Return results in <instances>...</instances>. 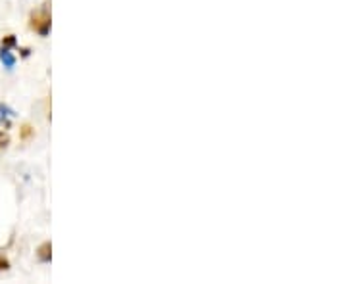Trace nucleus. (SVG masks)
<instances>
[{"mask_svg": "<svg viewBox=\"0 0 346 284\" xmlns=\"http://www.w3.org/2000/svg\"><path fill=\"white\" fill-rule=\"evenodd\" d=\"M50 27H52V18H50V12H48L46 6L31 14V18H29V29L31 31L39 33L41 37H46L50 33Z\"/></svg>", "mask_w": 346, "mask_h": 284, "instance_id": "f257e3e1", "label": "nucleus"}, {"mask_svg": "<svg viewBox=\"0 0 346 284\" xmlns=\"http://www.w3.org/2000/svg\"><path fill=\"white\" fill-rule=\"evenodd\" d=\"M52 258V244L50 242H43L39 248H37V259L43 263H48Z\"/></svg>", "mask_w": 346, "mask_h": 284, "instance_id": "f03ea898", "label": "nucleus"}, {"mask_svg": "<svg viewBox=\"0 0 346 284\" xmlns=\"http://www.w3.org/2000/svg\"><path fill=\"white\" fill-rule=\"evenodd\" d=\"M0 62L8 69H12V67L16 66V58H14V54L8 48H0Z\"/></svg>", "mask_w": 346, "mask_h": 284, "instance_id": "7ed1b4c3", "label": "nucleus"}, {"mask_svg": "<svg viewBox=\"0 0 346 284\" xmlns=\"http://www.w3.org/2000/svg\"><path fill=\"white\" fill-rule=\"evenodd\" d=\"M35 136V129L29 125V123H23L22 127H20V140L22 142H27V140H31Z\"/></svg>", "mask_w": 346, "mask_h": 284, "instance_id": "20e7f679", "label": "nucleus"}, {"mask_svg": "<svg viewBox=\"0 0 346 284\" xmlns=\"http://www.w3.org/2000/svg\"><path fill=\"white\" fill-rule=\"evenodd\" d=\"M12 115H16V113L8 108L6 104H0V125H6V127H8V125H10V119H8V117H12Z\"/></svg>", "mask_w": 346, "mask_h": 284, "instance_id": "39448f33", "label": "nucleus"}, {"mask_svg": "<svg viewBox=\"0 0 346 284\" xmlns=\"http://www.w3.org/2000/svg\"><path fill=\"white\" fill-rule=\"evenodd\" d=\"M0 46H2V48H8V50H10V48H16V46H18V37L12 35V33H10V35H4L2 41H0Z\"/></svg>", "mask_w": 346, "mask_h": 284, "instance_id": "423d86ee", "label": "nucleus"}, {"mask_svg": "<svg viewBox=\"0 0 346 284\" xmlns=\"http://www.w3.org/2000/svg\"><path fill=\"white\" fill-rule=\"evenodd\" d=\"M10 146V134L8 131H0V154H4Z\"/></svg>", "mask_w": 346, "mask_h": 284, "instance_id": "0eeeda50", "label": "nucleus"}, {"mask_svg": "<svg viewBox=\"0 0 346 284\" xmlns=\"http://www.w3.org/2000/svg\"><path fill=\"white\" fill-rule=\"evenodd\" d=\"M8 269H10V261H8V258L0 256V273H2V271H8Z\"/></svg>", "mask_w": 346, "mask_h": 284, "instance_id": "6e6552de", "label": "nucleus"}, {"mask_svg": "<svg viewBox=\"0 0 346 284\" xmlns=\"http://www.w3.org/2000/svg\"><path fill=\"white\" fill-rule=\"evenodd\" d=\"M20 52H22V58H27V56L31 54V48H27V46H25V48H20Z\"/></svg>", "mask_w": 346, "mask_h": 284, "instance_id": "1a4fd4ad", "label": "nucleus"}]
</instances>
